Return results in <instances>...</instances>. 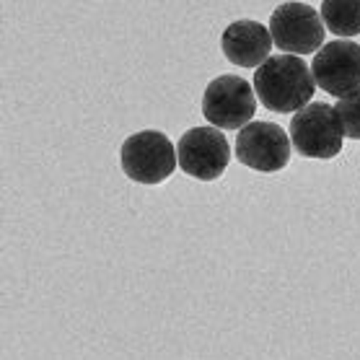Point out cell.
I'll return each mask as SVG.
<instances>
[{
    "instance_id": "6da1fadb",
    "label": "cell",
    "mask_w": 360,
    "mask_h": 360,
    "mask_svg": "<svg viewBox=\"0 0 360 360\" xmlns=\"http://www.w3.org/2000/svg\"><path fill=\"white\" fill-rule=\"evenodd\" d=\"M316 91L311 68L293 55H275L257 68L254 73V94L264 107L278 115H290L309 107Z\"/></svg>"
},
{
    "instance_id": "7a4b0ae2",
    "label": "cell",
    "mask_w": 360,
    "mask_h": 360,
    "mask_svg": "<svg viewBox=\"0 0 360 360\" xmlns=\"http://www.w3.org/2000/svg\"><path fill=\"white\" fill-rule=\"evenodd\" d=\"M120 161H122V172L132 181L146 184V187L166 181L179 166L174 143L164 132L156 130H143L130 135L120 148Z\"/></svg>"
},
{
    "instance_id": "3957f363",
    "label": "cell",
    "mask_w": 360,
    "mask_h": 360,
    "mask_svg": "<svg viewBox=\"0 0 360 360\" xmlns=\"http://www.w3.org/2000/svg\"><path fill=\"white\" fill-rule=\"evenodd\" d=\"M202 115L218 130H244L257 115L254 89L238 75H218L205 89Z\"/></svg>"
},
{
    "instance_id": "277c9868",
    "label": "cell",
    "mask_w": 360,
    "mask_h": 360,
    "mask_svg": "<svg viewBox=\"0 0 360 360\" xmlns=\"http://www.w3.org/2000/svg\"><path fill=\"white\" fill-rule=\"evenodd\" d=\"M342 140V124L329 104H309L290 122V143L303 158L329 161L340 156Z\"/></svg>"
},
{
    "instance_id": "5b68a950",
    "label": "cell",
    "mask_w": 360,
    "mask_h": 360,
    "mask_svg": "<svg viewBox=\"0 0 360 360\" xmlns=\"http://www.w3.org/2000/svg\"><path fill=\"white\" fill-rule=\"evenodd\" d=\"M270 34L275 47L285 55H311L324 47V21L319 11L306 3H283L270 18Z\"/></svg>"
},
{
    "instance_id": "8992f818",
    "label": "cell",
    "mask_w": 360,
    "mask_h": 360,
    "mask_svg": "<svg viewBox=\"0 0 360 360\" xmlns=\"http://www.w3.org/2000/svg\"><path fill=\"white\" fill-rule=\"evenodd\" d=\"M179 169L192 179L215 181L231 161L229 140L218 127H192L176 143Z\"/></svg>"
},
{
    "instance_id": "52a82bcc",
    "label": "cell",
    "mask_w": 360,
    "mask_h": 360,
    "mask_svg": "<svg viewBox=\"0 0 360 360\" xmlns=\"http://www.w3.org/2000/svg\"><path fill=\"white\" fill-rule=\"evenodd\" d=\"M314 81L321 91L337 98L360 94V44L358 41H327L314 55Z\"/></svg>"
},
{
    "instance_id": "ba28073f",
    "label": "cell",
    "mask_w": 360,
    "mask_h": 360,
    "mask_svg": "<svg viewBox=\"0 0 360 360\" xmlns=\"http://www.w3.org/2000/svg\"><path fill=\"white\" fill-rule=\"evenodd\" d=\"M236 158L254 172L275 174L290 161V138L275 122H252L236 135Z\"/></svg>"
},
{
    "instance_id": "9c48e42d",
    "label": "cell",
    "mask_w": 360,
    "mask_h": 360,
    "mask_svg": "<svg viewBox=\"0 0 360 360\" xmlns=\"http://www.w3.org/2000/svg\"><path fill=\"white\" fill-rule=\"evenodd\" d=\"M272 34L259 21H233L223 32L221 47L229 63L238 68H262L272 58Z\"/></svg>"
},
{
    "instance_id": "30bf717a",
    "label": "cell",
    "mask_w": 360,
    "mask_h": 360,
    "mask_svg": "<svg viewBox=\"0 0 360 360\" xmlns=\"http://www.w3.org/2000/svg\"><path fill=\"white\" fill-rule=\"evenodd\" d=\"M319 16L324 26L337 37L360 34V0H324Z\"/></svg>"
},
{
    "instance_id": "8fae6325",
    "label": "cell",
    "mask_w": 360,
    "mask_h": 360,
    "mask_svg": "<svg viewBox=\"0 0 360 360\" xmlns=\"http://www.w3.org/2000/svg\"><path fill=\"white\" fill-rule=\"evenodd\" d=\"M335 115L340 120V124H342L345 138L360 140V94L340 98L335 104Z\"/></svg>"
}]
</instances>
